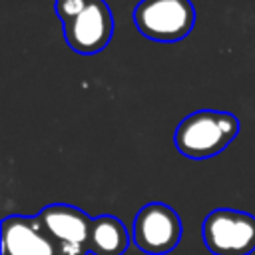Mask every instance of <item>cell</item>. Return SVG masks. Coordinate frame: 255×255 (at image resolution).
I'll return each mask as SVG.
<instances>
[{"instance_id": "8992f818", "label": "cell", "mask_w": 255, "mask_h": 255, "mask_svg": "<svg viewBox=\"0 0 255 255\" xmlns=\"http://www.w3.org/2000/svg\"><path fill=\"white\" fill-rule=\"evenodd\" d=\"M64 38L78 54L90 56L102 52L114 34V16L104 0H92L76 18L62 24Z\"/></svg>"}, {"instance_id": "7a4b0ae2", "label": "cell", "mask_w": 255, "mask_h": 255, "mask_svg": "<svg viewBox=\"0 0 255 255\" xmlns=\"http://www.w3.org/2000/svg\"><path fill=\"white\" fill-rule=\"evenodd\" d=\"M133 22L139 34L153 42H177L193 30L195 8L191 0H141Z\"/></svg>"}, {"instance_id": "52a82bcc", "label": "cell", "mask_w": 255, "mask_h": 255, "mask_svg": "<svg viewBox=\"0 0 255 255\" xmlns=\"http://www.w3.org/2000/svg\"><path fill=\"white\" fill-rule=\"evenodd\" d=\"M2 255H58L54 239L40 219L8 215L2 219Z\"/></svg>"}, {"instance_id": "5b68a950", "label": "cell", "mask_w": 255, "mask_h": 255, "mask_svg": "<svg viewBox=\"0 0 255 255\" xmlns=\"http://www.w3.org/2000/svg\"><path fill=\"white\" fill-rule=\"evenodd\" d=\"M42 227L54 239L58 255H88V239L92 231V221L84 209L68 203L46 205L38 215Z\"/></svg>"}, {"instance_id": "6da1fadb", "label": "cell", "mask_w": 255, "mask_h": 255, "mask_svg": "<svg viewBox=\"0 0 255 255\" xmlns=\"http://www.w3.org/2000/svg\"><path fill=\"white\" fill-rule=\"evenodd\" d=\"M239 133V120L221 110H197L183 118L173 133L177 151L189 159H207L223 151Z\"/></svg>"}, {"instance_id": "277c9868", "label": "cell", "mask_w": 255, "mask_h": 255, "mask_svg": "<svg viewBox=\"0 0 255 255\" xmlns=\"http://www.w3.org/2000/svg\"><path fill=\"white\" fill-rule=\"evenodd\" d=\"M181 219L175 209L153 201L143 205L133 219V243L147 255H165L181 241Z\"/></svg>"}, {"instance_id": "3957f363", "label": "cell", "mask_w": 255, "mask_h": 255, "mask_svg": "<svg viewBox=\"0 0 255 255\" xmlns=\"http://www.w3.org/2000/svg\"><path fill=\"white\" fill-rule=\"evenodd\" d=\"M201 239L213 255H249L255 251V215L213 209L201 223Z\"/></svg>"}, {"instance_id": "ba28073f", "label": "cell", "mask_w": 255, "mask_h": 255, "mask_svg": "<svg viewBox=\"0 0 255 255\" xmlns=\"http://www.w3.org/2000/svg\"><path fill=\"white\" fill-rule=\"evenodd\" d=\"M129 247V233L116 215H98L92 221L88 249L92 255H124Z\"/></svg>"}, {"instance_id": "9c48e42d", "label": "cell", "mask_w": 255, "mask_h": 255, "mask_svg": "<svg viewBox=\"0 0 255 255\" xmlns=\"http://www.w3.org/2000/svg\"><path fill=\"white\" fill-rule=\"evenodd\" d=\"M92 0H56L54 8H56V14L60 18L62 24L70 22L72 18H76L82 10H86V6L90 4Z\"/></svg>"}]
</instances>
